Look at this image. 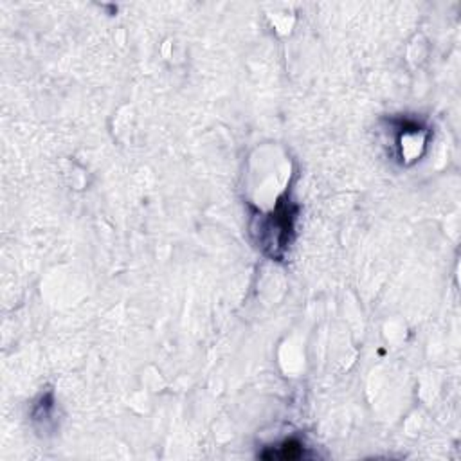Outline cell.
Instances as JSON below:
<instances>
[{
    "instance_id": "1",
    "label": "cell",
    "mask_w": 461,
    "mask_h": 461,
    "mask_svg": "<svg viewBox=\"0 0 461 461\" xmlns=\"http://www.w3.org/2000/svg\"><path fill=\"white\" fill-rule=\"evenodd\" d=\"M261 458L265 460H299V458H305V447L296 442V440H287L283 442L281 445L274 447L270 453H261Z\"/></svg>"
}]
</instances>
